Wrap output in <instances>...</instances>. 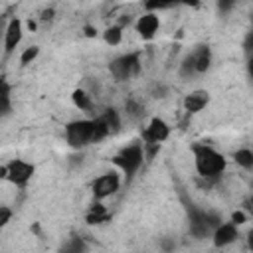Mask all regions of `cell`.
Wrapping results in <instances>:
<instances>
[{"label": "cell", "instance_id": "obj_1", "mask_svg": "<svg viewBox=\"0 0 253 253\" xmlns=\"http://www.w3.org/2000/svg\"><path fill=\"white\" fill-rule=\"evenodd\" d=\"M194 158H196V168L202 178L211 180V178H217L225 170V158L206 144L194 146Z\"/></svg>", "mask_w": 253, "mask_h": 253}, {"label": "cell", "instance_id": "obj_2", "mask_svg": "<svg viewBox=\"0 0 253 253\" xmlns=\"http://www.w3.org/2000/svg\"><path fill=\"white\" fill-rule=\"evenodd\" d=\"M142 158H144V152H142V146L138 144V142H134V144H128V146H125L113 160H115V164L130 178L138 168H140V164H142Z\"/></svg>", "mask_w": 253, "mask_h": 253}, {"label": "cell", "instance_id": "obj_3", "mask_svg": "<svg viewBox=\"0 0 253 253\" xmlns=\"http://www.w3.org/2000/svg\"><path fill=\"white\" fill-rule=\"evenodd\" d=\"M93 126H95L93 121H73V123H69L65 126V136H67L69 146L81 148L87 142H91L93 140Z\"/></svg>", "mask_w": 253, "mask_h": 253}, {"label": "cell", "instance_id": "obj_4", "mask_svg": "<svg viewBox=\"0 0 253 253\" xmlns=\"http://www.w3.org/2000/svg\"><path fill=\"white\" fill-rule=\"evenodd\" d=\"M109 69H111L113 77H115V79H119V81H123V79H128V77L136 75V73H138V69H140L138 53H126V55H121V57L113 59V61H111V65H109Z\"/></svg>", "mask_w": 253, "mask_h": 253}, {"label": "cell", "instance_id": "obj_5", "mask_svg": "<svg viewBox=\"0 0 253 253\" xmlns=\"http://www.w3.org/2000/svg\"><path fill=\"white\" fill-rule=\"evenodd\" d=\"M0 172H2V176L8 178L12 184H16V186H24V184L32 178V174H34V166L28 164V162H24V160H12L8 166H2Z\"/></svg>", "mask_w": 253, "mask_h": 253}, {"label": "cell", "instance_id": "obj_6", "mask_svg": "<svg viewBox=\"0 0 253 253\" xmlns=\"http://www.w3.org/2000/svg\"><path fill=\"white\" fill-rule=\"evenodd\" d=\"M119 190V176L109 172V174H103L99 176L95 182H93V194L95 198H107L111 194H115Z\"/></svg>", "mask_w": 253, "mask_h": 253}, {"label": "cell", "instance_id": "obj_7", "mask_svg": "<svg viewBox=\"0 0 253 253\" xmlns=\"http://www.w3.org/2000/svg\"><path fill=\"white\" fill-rule=\"evenodd\" d=\"M168 132L170 128L162 119H152L148 128L144 130V144H160L168 138Z\"/></svg>", "mask_w": 253, "mask_h": 253}, {"label": "cell", "instance_id": "obj_8", "mask_svg": "<svg viewBox=\"0 0 253 253\" xmlns=\"http://www.w3.org/2000/svg\"><path fill=\"white\" fill-rule=\"evenodd\" d=\"M210 221H208V211L190 208V231L196 237H206L210 233Z\"/></svg>", "mask_w": 253, "mask_h": 253}, {"label": "cell", "instance_id": "obj_9", "mask_svg": "<svg viewBox=\"0 0 253 253\" xmlns=\"http://www.w3.org/2000/svg\"><path fill=\"white\" fill-rule=\"evenodd\" d=\"M20 40H22V24H20L18 18H14V20H10V24H8V28H6L4 51H6V53L14 51V47L20 43Z\"/></svg>", "mask_w": 253, "mask_h": 253}, {"label": "cell", "instance_id": "obj_10", "mask_svg": "<svg viewBox=\"0 0 253 253\" xmlns=\"http://www.w3.org/2000/svg\"><path fill=\"white\" fill-rule=\"evenodd\" d=\"M237 237V229L233 223H221L215 231H213V245L215 247H225L231 241H235Z\"/></svg>", "mask_w": 253, "mask_h": 253}, {"label": "cell", "instance_id": "obj_11", "mask_svg": "<svg viewBox=\"0 0 253 253\" xmlns=\"http://www.w3.org/2000/svg\"><path fill=\"white\" fill-rule=\"evenodd\" d=\"M158 30V18L156 14H144L136 22V32L142 36V40H150Z\"/></svg>", "mask_w": 253, "mask_h": 253}, {"label": "cell", "instance_id": "obj_12", "mask_svg": "<svg viewBox=\"0 0 253 253\" xmlns=\"http://www.w3.org/2000/svg\"><path fill=\"white\" fill-rule=\"evenodd\" d=\"M208 101H210V95H208L206 91H194V93L186 95V99H184V109H186L188 113H198V111H202V109L208 105Z\"/></svg>", "mask_w": 253, "mask_h": 253}, {"label": "cell", "instance_id": "obj_13", "mask_svg": "<svg viewBox=\"0 0 253 253\" xmlns=\"http://www.w3.org/2000/svg\"><path fill=\"white\" fill-rule=\"evenodd\" d=\"M194 55V65H196V71H206L210 67V61H211V55H210V49L206 45H202Z\"/></svg>", "mask_w": 253, "mask_h": 253}, {"label": "cell", "instance_id": "obj_14", "mask_svg": "<svg viewBox=\"0 0 253 253\" xmlns=\"http://www.w3.org/2000/svg\"><path fill=\"white\" fill-rule=\"evenodd\" d=\"M107 219H109V213L105 211V208H103L101 204L91 206V210H89V213H87V221H89V223H103V221H107Z\"/></svg>", "mask_w": 253, "mask_h": 253}, {"label": "cell", "instance_id": "obj_15", "mask_svg": "<svg viewBox=\"0 0 253 253\" xmlns=\"http://www.w3.org/2000/svg\"><path fill=\"white\" fill-rule=\"evenodd\" d=\"M61 253H85V241L81 237H71L61 247Z\"/></svg>", "mask_w": 253, "mask_h": 253}, {"label": "cell", "instance_id": "obj_16", "mask_svg": "<svg viewBox=\"0 0 253 253\" xmlns=\"http://www.w3.org/2000/svg\"><path fill=\"white\" fill-rule=\"evenodd\" d=\"M101 117H103V121L107 123V126H109L111 132H117V130L121 128V121H119V115H117L115 109H107L105 115H101Z\"/></svg>", "mask_w": 253, "mask_h": 253}, {"label": "cell", "instance_id": "obj_17", "mask_svg": "<svg viewBox=\"0 0 253 253\" xmlns=\"http://www.w3.org/2000/svg\"><path fill=\"white\" fill-rule=\"evenodd\" d=\"M93 123H95V126H93V140H91V142H97V140L105 138V136L111 132V130H109V126H107V123L103 121V117L95 119Z\"/></svg>", "mask_w": 253, "mask_h": 253}, {"label": "cell", "instance_id": "obj_18", "mask_svg": "<svg viewBox=\"0 0 253 253\" xmlns=\"http://www.w3.org/2000/svg\"><path fill=\"white\" fill-rule=\"evenodd\" d=\"M233 158H235V162H237L239 166H243V168H253V152H251V150L241 148V150L235 152Z\"/></svg>", "mask_w": 253, "mask_h": 253}, {"label": "cell", "instance_id": "obj_19", "mask_svg": "<svg viewBox=\"0 0 253 253\" xmlns=\"http://www.w3.org/2000/svg\"><path fill=\"white\" fill-rule=\"evenodd\" d=\"M73 103H75V107H79L81 111H87L89 107H91V99H89V95L85 93V91H81V89H77V91H73Z\"/></svg>", "mask_w": 253, "mask_h": 253}, {"label": "cell", "instance_id": "obj_20", "mask_svg": "<svg viewBox=\"0 0 253 253\" xmlns=\"http://www.w3.org/2000/svg\"><path fill=\"white\" fill-rule=\"evenodd\" d=\"M0 101H2V105H0V111H2V115H8V113H10V85H8L6 81H2Z\"/></svg>", "mask_w": 253, "mask_h": 253}, {"label": "cell", "instance_id": "obj_21", "mask_svg": "<svg viewBox=\"0 0 253 253\" xmlns=\"http://www.w3.org/2000/svg\"><path fill=\"white\" fill-rule=\"evenodd\" d=\"M121 38H123V30H121V26H113V28H109V30L105 32V42L111 43V45L121 43Z\"/></svg>", "mask_w": 253, "mask_h": 253}, {"label": "cell", "instance_id": "obj_22", "mask_svg": "<svg viewBox=\"0 0 253 253\" xmlns=\"http://www.w3.org/2000/svg\"><path fill=\"white\" fill-rule=\"evenodd\" d=\"M38 47L36 45H32V47H28L24 53H22V57H20V61H22V65H28V63H32L34 59H36V55H38Z\"/></svg>", "mask_w": 253, "mask_h": 253}, {"label": "cell", "instance_id": "obj_23", "mask_svg": "<svg viewBox=\"0 0 253 253\" xmlns=\"http://www.w3.org/2000/svg\"><path fill=\"white\" fill-rule=\"evenodd\" d=\"M126 113H128L132 119H138V117H142L144 111H142V107H140L136 101H128V103H126Z\"/></svg>", "mask_w": 253, "mask_h": 253}, {"label": "cell", "instance_id": "obj_24", "mask_svg": "<svg viewBox=\"0 0 253 253\" xmlns=\"http://www.w3.org/2000/svg\"><path fill=\"white\" fill-rule=\"evenodd\" d=\"M194 71H196L194 55H190V57H186V59H184V63H182V75H190V73H194Z\"/></svg>", "mask_w": 253, "mask_h": 253}, {"label": "cell", "instance_id": "obj_25", "mask_svg": "<svg viewBox=\"0 0 253 253\" xmlns=\"http://www.w3.org/2000/svg\"><path fill=\"white\" fill-rule=\"evenodd\" d=\"M10 217H12V211H10L6 206H2V208H0V225H6V223L10 221Z\"/></svg>", "mask_w": 253, "mask_h": 253}, {"label": "cell", "instance_id": "obj_26", "mask_svg": "<svg viewBox=\"0 0 253 253\" xmlns=\"http://www.w3.org/2000/svg\"><path fill=\"white\" fill-rule=\"evenodd\" d=\"M245 51L249 53V57H253V34H249L245 40Z\"/></svg>", "mask_w": 253, "mask_h": 253}, {"label": "cell", "instance_id": "obj_27", "mask_svg": "<svg viewBox=\"0 0 253 253\" xmlns=\"http://www.w3.org/2000/svg\"><path fill=\"white\" fill-rule=\"evenodd\" d=\"M243 221H245V215H243L241 211H235V213L231 215V223H233V225H237V223H243Z\"/></svg>", "mask_w": 253, "mask_h": 253}, {"label": "cell", "instance_id": "obj_28", "mask_svg": "<svg viewBox=\"0 0 253 253\" xmlns=\"http://www.w3.org/2000/svg\"><path fill=\"white\" fill-rule=\"evenodd\" d=\"M85 34H87V36H89V38H93V36H95V34H97V32H95V30H93V28H91V26H87V28H85Z\"/></svg>", "mask_w": 253, "mask_h": 253}, {"label": "cell", "instance_id": "obj_29", "mask_svg": "<svg viewBox=\"0 0 253 253\" xmlns=\"http://www.w3.org/2000/svg\"><path fill=\"white\" fill-rule=\"evenodd\" d=\"M51 16H53V10H45V12H43V16H42V18H43V20H49V18H51Z\"/></svg>", "mask_w": 253, "mask_h": 253}, {"label": "cell", "instance_id": "obj_30", "mask_svg": "<svg viewBox=\"0 0 253 253\" xmlns=\"http://www.w3.org/2000/svg\"><path fill=\"white\" fill-rule=\"evenodd\" d=\"M247 243H249V249L253 251V231H249V237H247Z\"/></svg>", "mask_w": 253, "mask_h": 253}, {"label": "cell", "instance_id": "obj_31", "mask_svg": "<svg viewBox=\"0 0 253 253\" xmlns=\"http://www.w3.org/2000/svg\"><path fill=\"white\" fill-rule=\"evenodd\" d=\"M231 6V2H223V4H219V8H223V10H227Z\"/></svg>", "mask_w": 253, "mask_h": 253}, {"label": "cell", "instance_id": "obj_32", "mask_svg": "<svg viewBox=\"0 0 253 253\" xmlns=\"http://www.w3.org/2000/svg\"><path fill=\"white\" fill-rule=\"evenodd\" d=\"M249 73L253 75V57H249Z\"/></svg>", "mask_w": 253, "mask_h": 253}, {"label": "cell", "instance_id": "obj_33", "mask_svg": "<svg viewBox=\"0 0 253 253\" xmlns=\"http://www.w3.org/2000/svg\"><path fill=\"white\" fill-rule=\"evenodd\" d=\"M247 206H249V210H253V198H249V202H247Z\"/></svg>", "mask_w": 253, "mask_h": 253}, {"label": "cell", "instance_id": "obj_34", "mask_svg": "<svg viewBox=\"0 0 253 253\" xmlns=\"http://www.w3.org/2000/svg\"><path fill=\"white\" fill-rule=\"evenodd\" d=\"M251 152H253V150H251Z\"/></svg>", "mask_w": 253, "mask_h": 253}]
</instances>
